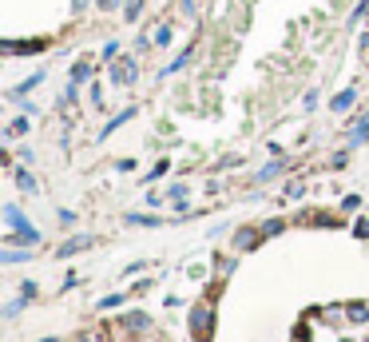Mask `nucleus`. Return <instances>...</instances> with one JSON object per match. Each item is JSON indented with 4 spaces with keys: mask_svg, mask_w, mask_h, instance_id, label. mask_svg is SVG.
<instances>
[{
    "mask_svg": "<svg viewBox=\"0 0 369 342\" xmlns=\"http://www.w3.org/2000/svg\"><path fill=\"white\" fill-rule=\"evenodd\" d=\"M210 326H215V311H210L207 302L191 307V331H195V338L207 342V338H210Z\"/></svg>",
    "mask_w": 369,
    "mask_h": 342,
    "instance_id": "1",
    "label": "nucleus"
},
{
    "mask_svg": "<svg viewBox=\"0 0 369 342\" xmlns=\"http://www.w3.org/2000/svg\"><path fill=\"white\" fill-rule=\"evenodd\" d=\"M135 76H140V64L135 60H111V84H120V88H127V84H135Z\"/></svg>",
    "mask_w": 369,
    "mask_h": 342,
    "instance_id": "2",
    "label": "nucleus"
},
{
    "mask_svg": "<svg viewBox=\"0 0 369 342\" xmlns=\"http://www.w3.org/2000/svg\"><path fill=\"white\" fill-rule=\"evenodd\" d=\"M151 326V319L143 311H131V314H123V331H131V334H143Z\"/></svg>",
    "mask_w": 369,
    "mask_h": 342,
    "instance_id": "3",
    "label": "nucleus"
},
{
    "mask_svg": "<svg viewBox=\"0 0 369 342\" xmlns=\"http://www.w3.org/2000/svg\"><path fill=\"white\" fill-rule=\"evenodd\" d=\"M88 247H91V239H88V235H76V239H68V243H64V247H60L56 255H60V259H68V255H80V251H88Z\"/></svg>",
    "mask_w": 369,
    "mask_h": 342,
    "instance_id": "4",
    "label": "nucleus"
},
{
    "mask_svg": "<svg viewBox=\"0 0 369 342\" xmlns=\"http://www.w3.org/2000/svg\"><path fill=\"white\" fill-rule=\"evenodd\" d=\"M4 219H8L12 231H36V227H32V223L21 215V207H4Z\"/></svg>",
    "mask_w": 369,
    "mask_h": 342,
    "instance_id": "5",
    "label": "nucleus"
},
{
    "mask_svg": "<svg viewBox=\"0 0 369 342\" xmlns=\"http://www.w3.org/2000/svg\"><path fill=\"white\" fill-rule=\"evenodd\" d=\"M4 243H24V247H36V243H40V231H12V235H4Z\"/></svg>",
    "mask_w": 369,
    "mask_h": 342,
    "instance_id": "6",
    "label": "nucleus"
},
{
    "mask_svg": "<svg viewBox=\"0 0 369 342\" xmlns=\"http://www.w3.org/2000/svg\"><path fill=\"white\" fill-rule=\"evenodd\" d=\"M353 100H358V92H353V88H349V92H338L329 108H334V111H349V108H353Z\"/></svg>",
    "mask_w": 369,
    "mask_h": 342,
    "instance_id": "7",
    "label": "nucleus"
},
{
    "mask_svg": "<svg viewBox=\"0 0 369 342\" xmlns=\"http://www.w3.org/2000/svg\"><path fill=\"white\" fill-rule=\"evenodd\" d=\"M259 239H262V231H254V227H242V231H239V239H234V243H239V251H246V247H254Z\"/></svg>",
    "mask_w": 369,
    "mask_h": 342,
    "instance_id": "8",
    "label": "nucleus"
},
{
    "mask_svg": "<svg viewBox=\"0 0 369 342\" xmlns=\"http://www.w3.org/2000/svg\"><path fill=\"white\" fill-rule=\"evenodd\" d=\"M143 4H147V0H123V21H140V12H143Z\"/></svg>",
    "mask_w": 369,
    "mask_h": 342,
    "instance_id": "9",
    "label": "nucleus"
},
{
    "mask_svg": "<svg viewBox=\"0 0 369 342\" xmlns=\"http://www.w3.org/2000/svg\"><path fill=\"white\" fill-rule=\"evenodd\" d=\"M282 171V160H274V163H266V167L259 171V175H254V183H266V180H274V175H278Z\"/></svg>",
    "mask_w": 369,
    "mask_h": 342,
    "instance_id": "10",
    "label": "nucleus"
},
{
    "mask_svg": "<svg viewBox=\"0 0 369 342\" xmlns=\"http://www.w3.org/2000/svg\"><path fill=\"white\" fill-rule=\"evenodd\" d=\"M16 183H21V192H32V195H36V180H32L24 167H16Z\"/></svg>",
    "mask_w": 369,
    "mask_h": 342,
    "instance_id": "11",
    "label": "nucleus"
},
{
    "mask_svg": "<svg viewBox=\"0 0 369 342\" xmlns=\"http://www.w3.org/2000/svg\"><path fill=\"white\" fill-rule=\"evenodd\" d=\"M151 40L159 44V48H167V44H171V24H159V28L151 32Z\"/></svg>",
    "mask_w": 369,
    "mask_h": 342,
    "instance_id": "12",
    "label": "nucleus"
},
{
    "mask_svg": "<svg viewBox=\"0 0 369 342\" xmlns=\"http://www.w3.org/2000/svg\"><path fill=\"white\" fill-rule=\"evenodd\" d=\"M88 76H91V64H88V60H80L76 68H72V80H76V84H84Z\"/></svg>",
    "mask_w": 369,
    "mask_h": 342,
    "instance_id": "13",
    "label": "nucleus"
},
{
    "mask_svg": "<svg viewBox=\"0 0 369 342\" xmlns=\"http://www.w3.org/2000/svg\"><path fill=\"white\" fill-rule=\"evenodd\" d=\"M40 80H44V72H36V76H28V80H24L21 88L12 92V96H24V92H32V88H36V84H40Z\"/></svg>",
    "mask_w": 369,
    "mask_h": 342,
    "instance_id": "14",
    "label": "nucleus"
},
{
    "mask_svg": "<svg viewBox=\"0 0 369 342\" xmlns=\"http://www.w3.org/2000/svg\"><path fill=\"white\" fill-rule=\"evenodd\" d=\"M28 131V116H16V120L8 123V136H24Z\"/></svg>",
    "mask_w": 369,
    "mask_h": 342,
    "instance_id": "15",
    "label": "nucleus"
},
{
    "mask_svg": "<svg viewBox=\"0 0 369 342\" xmlns=\"http://www.w3.org/2000/svg\"><path fill=\"white\" fill-rule=\"evenodd\" d=\"M282 227H286V223H282V219H270V223H262L259 231H262V235H278Z\"/></svg>",
    "mask_w": 369,
    "mask_h": 342,
    "instance_id": "16",
    "label": "nucleus"
},
{
    "mask_svg": "<svg viewBox=\"0 0 369 342\" xmlns=\"http://www.w3.org/2000/svg\"><path fill=\"white\" fill-rule=\"evenodd\" d=\"M127 223H135V227H155L159 219H151V215H127Z\"/></svg>",
    "mask_w": 369,
    "mask_h": 342,
    "instance_id": "17",
    "label": "nucleus"
},
{
    "mask_svg": "<svg viewBox=\"0 0 369 342\" xmlns=\"http://www.w3.org/2000/svg\"><path fill=\"white\" fill-rule=\"evenodd\" d=\"M123 294H108V299H100V311H111V307H120Z\"/></svg>",
    "mask_w": 369,
    "mask_h": 342,
    "instance_id": "18",
    "label": "nucleus"
},
{
    "mask_svg": "<svg viewBox=\"0 0 369 342\" xmlns=\"http://www.w3.org/2000/svg\"><path fill=\"white\" fill-rule=\"evenodd\" d=\"M358 207H361L358 195H346V199H341V211H358Z\"/></svg>",
    "mask_w": 369,
    "mask_h": 342,
    "instance_id": "19",
    "label": "nucleus"
},
{
    "mask_svg": "<svg viewBox=\"0 0 369 342\" xmlns=\"http://www.w3.org/2000/svg\"><path fill=\"white\" fill-rule=\"evenodd\" d=\"M349 319H353V322H365L369 311H365V307H349Z\"/></svg>",
    "mask_w": 369,
    "mask_h": 342,
    "instance_id": "20",
    "label": "nucleus"
},
{
    "mask_svg": "<svg viewBox=\"0 0 369 342\" xmlns=\"http://www.w3.org/2000/svg\"><path fill=\"white\" fill-rule=\"evenodd\" d=\"M365 12H369V0H358V9H353V21H349V24H358Z\"/></svg>",
    "mask_w": 369,
    "mask_h": 342,
    "instance_id": "21",
    "label": "nucleus"
},
{
    "mask_svg": "<svg viewBox=\"0 0 369 342\" xmlns=\"http://www.w3.org/2000/svg\"><path fill=\"white\" fill-rule=\"evenodd\" d=\"M24 259V251H4L0 255V263H21Z\"/></svg>",
    "mask_w": 369,
    "mask_h": 342,
    "instance_id": "22",
    "label": "nucleus"
},
{
    "mask_svg": "<svg viewBox=\"0 0 369 342\" xmlns=\"http://www.w3.org/2000/svg\"><path fill=\"white\" fill-rule=\"evenodd\" d=\"M358 239H369V219L358 223Z\"/></svg>",
    "mask_w": 369,
    "mask_h": 342,
    "instance_id": "23",
    "label": "nucleus"
},
{
    "mask_svg": "<svg viewBox=\"0 0 369 342\" xmlns=\"http://www.w3.org/2000/svg\"><path fill=\"white\" fill-rule=\"evenodd\" d=\"M96 4H100V9H111V4H115V0H96Z\"/></svg>",
    "mask_w": 369,
    "mask_h": 342,
    "instance_id": "24",
    "label": "nucleus"
}]
</instances>
